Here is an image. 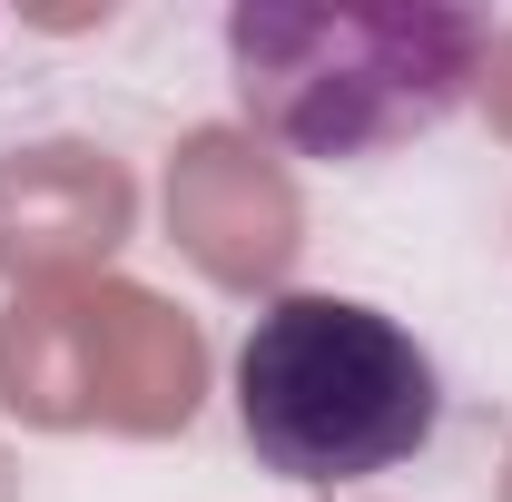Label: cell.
Segmentation results:
<instances>
[{
  "label": "cell",
  "mask_w": 512,
  "mask_h": 502,
  "mask_svg": "<svg viewBox=\"0 0 512 502\" xmlns=\"http://www.w3.org/2000/svg\"><path fill=\"white\" fill-rule=\"evenodd\" d=\"M217 40L237 119L296 168H375L434 138L493 60V20L444 0H237Z\"/></svg>",
  "instance_id": "1"
},
{
  "label": "cell",
  "mask_w": 512,
  "mask_h": 502,
  "mask_svg": "<svg viewBox=\"0 0 512 502\" xmlns=\"http://www.w3.org/2000/svg\"><path fill=\"white\" fill-rule=\"evenodd\" d=\"M227 394H237V434L276 483L306 493H345L404 473L424 443L444 434V375L424 355V335L404 315L365 306V296H266L227 355Z\"/></svg>",
  "instance_id": "2"
}]
</instances>
